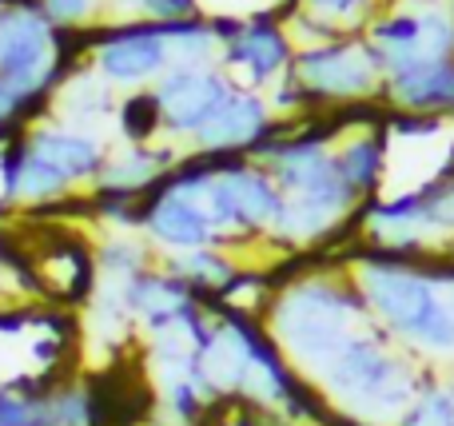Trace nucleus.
<instances>
[{"instance_id": "412c9836", "label": "nucleus", "mask_w": 454, "mask_h": 426, "mask_svg": "<svg viewBox=\"0 0 454 426\" xmlns=\"http://www.w3.org/2000/svg\"><path fill=\"white\" fill-rule=\"evenodd\" d=\"M48 387L44 379L0 383V426H48Z\"/></svg>"}, {"instance_id": "cd10ccee", "label": "nucleus", "mask_w": 454, "mask_h": 426, "mask_svg": "<svg viewBox=\"0 0 454 426\" xmlns=\"http://www.w3.org/2000/svg\"><path fill=\"white\" fill-rule=\"evenodd\" d=\"M450 307H454V291H450Z\"/></svg>"}, {"instance_id": "9b49d317", "label": "nucleus", "mask_w": 454, "mask_h": 426, "mask_svg": "<svg viewBox=\"0 0 454 426\" xmlns=\"http://www.w3.org/2000/svg\"><path fill=\"white\" fill-rule=\"evenodd\" d=\"M275 132V112H271V100L251 88H235L231 96L212 112L204 128L196 132L192 148L200 156H251L267 136Z\"/></svg>"}, {"instance_id": "7ed1b4c3", "label": "nucleus", "mask_w": 454, "mask_h": 426, "mask_svg": "<svg viewBox=\"0 0 454 426\" xmlns=\"http://www.w3.org/2000/svg\"><path fill=\"white\" fill-rule=\"evenodd\" d=\"M427 363L399 347L383 327L367 323L343 343L311 383L335 414L363 426H395L423 387Z\"/></svg>"}, {"instance_id": "bb28decb", "label": "nucleus", "mask_w": 454, "mask_h": 426, "mask_svg": "<svg viewBox=\"0 0 454 426\" xmlns=\"http://www.w3.org/2000/svg\"><path fill=\"white\" fill-rule=\"evenodd\" d=\"M132 12L148 24H176L200 16V0H132Z\"/></svg>"}, {"instance_id": "393cba45", "label": "nucleus", "mask_w": 454, "mask_h": 426, "mask_svg": "<svg viewBox=\"0 0 454 426\" xmlns=\"http://www.w3.org/2000/svg\"><path fill=\"white\" fill-rule=\"evenodd\" d=\"M56 32H84L100 20L104 0H32Z\"/></svg>"}, {"instance_id": "aec40b11", "label": "nucleus", "mask_w": 454, "mask_h": 426, "mask_svg": "<svg viewBox=\"0 0 454 426\" xmlns=\"http://www.w3.org/2000/svg\"><path fill=\"white\" fill-rule=\"evenodd\" d=\"M96 267H100L104 283H128L132 275L140 271L156 267V255H152L148 239H136V236H112L96 247Z\"/></svg>"}, {"instance_id": "f8f14e48", "label": "nucleus", "mask_w": 454, "mask_h": 426, "mask_svg": "<svg viewBox=\"0 0 454 426\" xmlns=\"http://www.w3.org/2000/svg\"><path fill=\"white\" fill-rule=\"evenodd\" d=\"M140 231L148 236L152 247L168 255H184V252H200V247H223L220 231L212 228L204 204L176 191H152L140 199Z\"/></svg>"}, {"instance_id": "4be33fe9", "label": "nucleus", "mask_w": 454, "mask_h": 426, "mask_svg": "<svg viewBox=\"0 0 454 426\" xmlns=\"http://www.w3.org/2000/svg\"><path fill=\"white\" fill-rule=\"evenodd\" d=\"M395 426H454V387L450 379H439V375L427 367L423 387L411 399V407L403 411V419Z\"/></svg>"}, {"instance_id": "dca6fc26", "label": "nucleus", "mask_w": 454, "mask_h": 426, "mask_svg": "<svg viewBox=\"0 0 454 426\" xmlns=\"http://www.w3.org/2000/svg\"><path fill=\"white\" fill-rule=\"evenodd\" d=\"M383 108L403 116H454V60L399 72L383 84Z\"/></svg>"}, {"instance_id": "0eeeda50", "label": "nucleus", "mask_w": 454, "mask_h": 426, "mask_svg": "<svg viewBox=\"0 0 454 426\" xmlns=\"http://www.w3.org/2000/svg\"><path fill=\"white\" fill-rule=\"evenodd\" d=\"M367 44L375 48L387 80L423 64L454 60V12L439 0L383 8L367 28Z\"/></svg>"}, {"instance_id": "a878e982", "label": "nucleus", "mask_w": 454, "mask_h": 426, "mask_svg": "<svg viewBox=\"0 0 454 426\" xmlns=\"http://www.w3.org/2000/svg\"><path fill=\"white\" fill-rule=\"evenodd\" d=\"M423 191V215H427V236L450 239L454 244V175L439 183H427Z\"/></svg>"}, {"instance_id": "20e7f679", "label": "nucleus", "mask_w": 454, "mask_h": 426, "mask_svg": "<svg viewBox=\"0 0 454 426\" xmlns=\"http://www.w3.org/2000/svg\"><path fill=\"white\" fill-rule=\"evenodd\" d=\"M291 84L307 96V108H359L383 100V64L367 36H339L299 48L291 60Z\"/></svg>"}, {"instance_id": "6e6552de", "label": "nucleus", "mask_w": 454, "mask_h": 426, "mask_svg": "<svg viewBox=\"0 0 454 426\" xmlns=\"http://www.w3.org/2000/svg\"><path fill=\"white\" fill-rule=\"evenodd\" d=\"M88 68L104 84H120V88H132V92L140 84H156L172 68L164 28L148 20H128V24H108V28L92 32Z\"/></svg>"}, {"instance_id": "f03ea898", "label": "nucleus", "mask_w": 454, "mask_h": 426, "mask_svg": "<svg viewBox=\"0 0 454 426\" xmlns=\"http://www.w3.org/2000/svg\"><path fill=\"white\" fill-rule=\"evenodd\" d=\"M347 271L371 323L383 327L407 355L419 363L454 359V307L442 287L419 267V259L387 255L359 239V247L347 252Z\"/></svg>"}, {"instance_id": "b1692460", "label": "nucleus", "mask_w": 454, "mask_h": 426, "mask_svg": "<svg viewBox=\"0 0 454 426\" xmlns=\"http://www.w3.org/2000/svg\"><path fill=\"white\" fill-rule=\"evenodd\" d=\"M116 120H120V136L128 143H156V136H164L152 88H136L132 96H124L116 104Z\"/></svg>"}, {"instance_id": "a211bd4d", "label": "nucleus", "mask_w": 454, "mask_h": 426, "mask_svg": "<svg viewBox=\"0 0 454 426\" xmlns=\"http://www.w3.org/2000/svg\"><path fill=\"white\" fill-rule=\"evenodd\" d=\"M164 267L176 279H184L200 299L204 295H223L235 283V275H239V263L227 255V247H200V252L164 255Z\"/></svg>"}, {"instance_id": "f3484780", "label": "nucleus", "mask_w": 454, "mask_h": 426, "mask_svg": "<svg viewBox=\"0 0 454 426\" xmlns=\"http://www.w3.org/2000/svg\"><path fill=\"white\" fill-rule=\"evenodd\" d=\"M387 116H391V112H387ZM387 159H391V132H387V120L335 143L339 175H343V183L355 191L359 204H371V199L383 196Z\"/></svg>"}, {"instance_id": "c756f323", "label": "nucleus", "mask_w": 454, "mask_h": 426, "mask_svg": "<svg viewBox=\"0 0 454 426\" xmlns=\"http://www.w3.org/2000/svg\"><path fill=\"white\" fill-rule=\"evenodd\" d=\"M450 387H454V379H450Z\"/></svg>"}, {"instance_id": "39448f33", "label": "nucleus", "mask_w": 454, "mask_h": 426, "mask_svg": "<svg viewBox=\"0 0 454 426\" xmlns=\"http://www.w3.org/2000/svg\"><path fill=\"white\" fill-rule=\"evenodd\" d=\"M64 52V32H56L32 0H16L0 12V80L12 84L24 100H52L56 84L72 72Z\"/></svg>"}, {"instance_id": "f257e3e1", "label": "nucleus", "mask_w": 454, "mask_h": 426, "mask_svg": "<svg viewBox=\"0 0 454 426\" xmlns=\"http://www.w3.org/2000/svg\"><path fill=\"white\" fill-rule=\"evenodd\" d=\"M259 323L267 327L279 355L307 383H315L323 367L343 351V343L371 323V315L347 263H331L283 279L267 295Z\"/></svg>"}, {"instance_id": "6ab92c4d", "label": "nucleus", "mask_w": 454, "mask_h": 426, "mask_svg": "<svg viewBox=\"0 0 454 426\" xmlns=\"http://www.w3.org/2000/svg\"><path fill=\"white\" fill-rule=\"evenodd\" d=\"M160 28H164L172 64H180V68H215L220 64V36H215L212 20L192 16V20L160 24Z\"/></svg>"}, {"instance_id": "2eb2a0df", "label": "nucleus", "mask_w": 454, "mask_h": 426, "mask_svg": "<svg viewBox=\"0 0 454 426\" xmlns=\"http://www.w3.org/2000/svg\"><path fill=\"white\" fill-rule=\"evenodd\" d=\"M120 295H124V311L148 335L172 331L176 319H180V311L200 299V295L192 291L184 279H176L164 263H156V267L132 275L128 283H120Z\"/></svg>"}, {"instance_id": "9d476101", "label": "nucleus", "mask_w": 454, "mask_h": 426, "mask_svg": "<svg viewBox=\"0 0 454 426\" xmlns=\"http://www.w3.org/2000/svg\"><path fill=\"white\" fill-rule=\"evenodd\" d=\"M235 88L239 84L227 76L220 64L215 68H180V64H172L152 84L164 136H172V140H196V132L212 120V112L220 108Z\"/></svg>"}, {"instance_id": "4468645a", "label": "nucleus", "mask_w": 454, "mask_h": 426, "mask_svg": "<svg viewBox=\"0 0 454 426\" xmlns=\"http://www.w3.org/2000/svg\"><path fill=\"white\" fill-rule=\"evenodd\" d=\"M180 164L176 159V148L168 143H128L124 151H112L104 159L100 175L92 183V196L96 199H144L160 188L172 167Z\"/></svg>"}, {"instance_id": "5701e85b", "label": "nucleus", "mask_w": 454, "mask_h": 426, "mask_svg": "<svg viewBox=\"0 0 454 426\" xmlns=\"http://www.w3.org/2000/svg\"><path fill=\"white\" fill-rule=\"evenodd\" d=\"M311 16L339 32V36H367L371 20L383 12V0H295Z\"/></svg>"}, {"instance_id": "c85d7f7f", "label": "nucleus", "mask_w": 454, "mask_h": 426, "mask_svg": "<svg viewBox=\"0 0 454 426\" xmlns=\"http://www.w3.org/2000/svg\"><path fill=\"white\" fill-rule=\"evenodd\" d=\"M0 295H4V283H0Z\"/></svg>"}, {"instance_id": "423d86ee", "label": "nucleus", "mask_w": 454, "mask_h": 426, "mask_svg": "<svg viewBox=\"0 0 454 426\" xmlns=\"http://www.w3.org/2000/svg\"><path fill=\"white\" fill-rule=\"evenodd\" d=\"M204 212L223 244H251L267 239L283 207V191L263 164L247 156H231L215 167L212 183L204 191Z\"/></svg>"}, {"instance_id": "ddd939ff", "label": "nucleus", "mask_w": 454, "mask_h": 426, "mask_svg": "<svg viewBox=\"0 0 454 426\" xmlns=\"http://www.w3.org/2000/svg\"><path fill=\"white\" fill-rule=\"evenodd\" d=\"M20 143L28 156H36L40 164L52 167L72 191H76L80 183L92 188L104 159H108V148H104L96 136L80 132V128H68V124H32L28 132L20 136Z\"/></svg>"}, {"instance_id": "1a4fd4ad", "label": "nucleus", "mask_w": 454, "mask_h": 426, "mask_svg": "<svg viewBox=\"0 0 454 426\" xmlns=\"http://www.w3.org/2000/svg\"><path fill=\"white\" fill-rule=\"evenodd\" d=\"M215 36H220V68L239 72V88H271L283 80L295 60V44H291L287 28L271 16H255V20H212Z\"/></svg>"}]
</instances>
